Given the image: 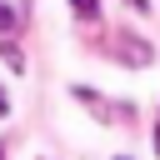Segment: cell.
Instances as JSON below:
<instances>
[{"instance_id":"obj_7","label":"cell","mask_w":160,"mask_h":160,"mask_svg":"<svg viewBox=\"0 0 160 160\" xmlns=\"http://www.w3.org/2000/svg\"><path fill=\"white\" fill-rule=\"evenodd\" d=\"M115 160H130V155H115Z\"/></svg>"},{"instance_id":"obj_3","label":"cell","mask_w":160,"mask_h":160,"mask_svg":"<svg viewBox=\"0 0 160 160\" xmlns=\"http://www.w3.org/2000/svg\"><path fill=\"white\" fill-rule=\"evenodd\" d=\"M15 20H20V15H15L10 5H0V35H5V30H15Z\"/></svg>"},{"instance_id":"obj_4","label":"cell","mask_w":160,"mask_h":160,"mask_svg":"<svg viewBox=\"0 0 160 160\" xmlns=\"http://www.w3.org/2000/svg\"><path fill=\"white\" fill-rule=\"evenodd\" d=\"M5 115H10V100H5V90H0V120H5Z\"/></svg>"},{"instance_id":"obj_6","label":"cell","mask_w":160,"mask_h":160,"mask_svg":"<svg viewBox=\"0 0 160 160\" xmlns=\"http://www.w3.org/2000/svg\"><path fill=\"white\" fill-rule=\"evenodd\" d=\"M130 5H135V10H145V0H130Z\"/></svg>"},{"instance_id":"obj_2","label":"cell","mask_w":160,"mask_h":160,"mask_svg":"<svg viewBox=\"0 0 160 160\" xmlns=\"http://www.w3.org/2000/svg\"><path fill=\"white\" fill-rule=\"evenodd\" d=\"M70 10H75L80 20H95V15H100V0H70Z\"/></svg>"},{"instance_id":"obj_1","label":"cell","mask_w":160,"mask_h":160,"mask_svg":"<svg viewBox=\"0 0 160 160\" xmlns=\"http://www.w3.org/2000/svg\"><path fill=\"white\" fill-rule=\"evenodd\" d=\"M0 60H5V65H10L15 75H25V55H20V50H15L10 40H0Z\"/></svg>"},{"instance_id":"obj_5","label":"cell","mask_w":160,"mask_h":160,"mask_svg":"<svg viewBox=\"0 0 160 160\" xmlns=\"http://www.w3.org/2000/svg\"><path fill=\"white\" fill-rule=\"evenodd\" d=\"M155 155H160V120H155Z\"/></svg>"}]
</instances>
